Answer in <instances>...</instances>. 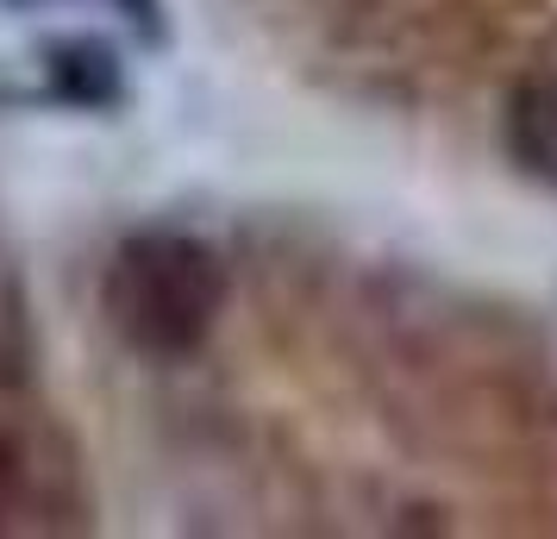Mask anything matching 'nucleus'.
<instances>
[{
	"label": "nucleus",
	"mask_w": 557,
	"mask_h": 539,
	"mask_svg": "<svg viewBox=\"0 0 557 539\" xmlns=\"http://www.w3.org/2000/svg\"><path fill=\"white\" fill-rule=\"evenodd\" d=\"M101 308L132 352L182 358L213 333V320L226 308V270H220L213 245H201L195 232H132L107 264Z\"/></svg>",
	"instance_id": "obj_1"
},
{
	"label": "nucleus",
	"mask_w": 557,
	"mask_h": 539,
	"mask_svg": "<svg viewBox=\"0 0 557 539\" xmlns=\"http://www.w3.org/2000/svg\"><path fill=\"white\" fill-rule=\"evenodd\" d=\"M507 151L532 182L557 188V76H532L507 101Z\"/></svg>",
	"instance_id": "obj_2"
},
{
	"label": "nucleus",
	"mask_w": 557,
	"mask_h": 539,
	"mask_svg": "<svg viewBox=\"0 0 557 539\" xmlns=\"http://www.w3.org/2000/svg\"><path fill=\"white\" fill-rule=\"evenodd\" d=\"M120 7H126L132 20H145V26H151V20H157V0H120Z\"/></svg>",
	"instance_id": "obj_3"
}]
</instances>
